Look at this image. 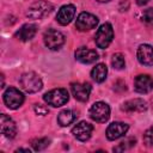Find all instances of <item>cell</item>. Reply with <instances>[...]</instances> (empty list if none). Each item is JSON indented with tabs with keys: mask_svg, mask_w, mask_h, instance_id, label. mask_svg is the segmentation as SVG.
Instances as JSON below:
<instances>
[{
	"mask_svg": "<svg viewBox=\"0 0 153 153\" xmlns=\"http://www.w3.org/2000/svg\"><path fill=\"white\" fill-rule=\"evenodd\" d=\"M53 10H54V5L51 2L45 1V0H38L29 7L26 16L31 19H41L48 16Z\"/></svg>",
	"mask_w": 153,
	"mask_h": 153,
	"instance_id": "7a4b0ae2",
	"label": "cell"
},
{
	"mask_svg": "<svg viewBox=\"0 0 153 153\" xmlns=\"http://www.w3.org/2000/svg\"><path fill=\"white\" fill-rule=\"evenodd\" d=\"M129 129V126L123 122H114L106 128V137L109 140H117L122 137Z\"/></svg>",
	"mask_w": 153,
	"mask_h": 153,
	"instance_id": "8fae6325",
	"label": "cell"
},
{
	"mask_svg": "<svg viewBox=\"0 0 153 153\" xmlns=\"http://www.w3.org/2000/svg\"><path fill=\"white\" fill-rule=\"evenodd\" d=\"M0 127H1V133L4 136L8 137V139H13L17 134V127L16 123L13 122V120L11 117H8L5 114H1L0 116Z\"/></svg>",
	"mask_w": 153,
	"mask_h": 153,
	"instance_id": "5bb4252c",
	"label": "cell"
},
{
	"mask_svg": "<svg viewBox=\"0 0 153 153\" xmlns=\"http://www.w3.org/2000/svg\"><path fill=\"white\" fill-rule=\"evenodd\" d=\"M147 109V102L141 98H134L127 100L122 105V110L126 112H142Z\"/></svg>",
	"mask_w": 153,
	"mask_h": 153,
	"instance_id": "e0dca14e",
	"label": "cell"
},
{
	"mask_svg": "<svg viewBox=\"0 0 153 153\" xmlns=\"http://www.w3.org/2000/svg\"><path fill=\"white\" fill-rule=\"evenodd\" d=\"M35 112L37 114V115H47L48 112H49V110H48V108H45L44 105H41V104H37V105H35Z\"/></svg>",
	"mask_w": 153,
	"mask_h": 153,
	"instance_id": "484cf974",
	"label": "cell"
},
{
	"mask_svg": "<svg viewBox=\"0 0 153 153\" xmlns=\"http://www.w3.org/2000/svg\"><path fill=\"white\" fill-rule=\"evenodd\" d=\"M19 84H20L22 88L24 91H26L27 93L38 92L43 86L41 78L35 72H26V73L22 74V76L19 78Z\"/></svg>",
	"mask_w": 153,
	"mask_h": 153,
	"instance_id": "6da1fadb",
	"label": "cell"
},
{
	"mask_svg": "<svg viewBox=\"0 0 153 153\" xmlns=\"http://www.w3.org/2000/svg\"><path fill=\"white\" fill-rule=\"evenodd\" d=\"M134 87L139 93H148L153 90V79L147 74H140L134 80Z\"/></svg>",
	"mask_w": 153,
	"mask_h": 153,
	"instance_id": "4fadbf2b",
	"label": "cell"
},
{
	"mask_svg": "<svg viewBox=\"0 0 153 153\" xmlns=\"http://www.w3.org/2000/svg\"><path fill=\"white\" fill-rule=\"evenodd\" d=\"M71 91L76 100L86 102L91 93V85L88 82H74L71 85Z\"/></svg>",
	"mask_w": 153,
	"mask_h": 153,
	"instance_id": "30bf717a",
	"label": "cell"
},
{
	"mask_svg": "<svg viewBox=\"0 0 153 153\" xmlns=\"http://www.w3.org/2000/svg\"><path fill=\"white\" fill-rule=\"evenodd\" d=\"M143 142L147 146H153V127L148 128L143 134Z\"/></svg>",
	"mask_w": 153,
	"mask_h": 153,
	"instance_id": "d4e9b609",
	"label": "cell"
},
{
	"mask_svg": "<svg viewBox=\"0 0 153 153\" xmlns=\"http://www.w3.org/2000/svg\"><path fill=\"white\" fill-rule=\"evenodd\" d=\"M4 103L12 110L18 109L24 103V94L16 87H8L4 92Z\"/></svg>",
	"mask_w": 153,
	"mask_h": 153,
	"instance_id": "8992f818",
	"label": "cell"
},
{
	"mask_svg": "<svg viewBox=\"0 0 153 153\" xmlns=\"http://www.w3.org/2000/svg\"><path fill=\"white\" fill-rule=\"evenodd\" d=\"M43 41H44V44L49 49L57 50V49H60L63 45V43H65V36L60 31H57V30L48 29L43 33Z\"/></svg>",
	"mask_w": 153,
	"mask_h": 153,
	"instance_id": "5b68a950",
	"label": "cell"
},
{
	"mask_svg": "<svg viewBox=\"0 0 153 153\" xmlns=\"http://www.w3.org/2000/svg\"><path fill=\"white\" fill-rule=\"evenodd\" d=\"M93 131V127L91 123L86 122V121H81L79 123H76L73 129H72V134L74 135V137H76L79 141H87Z\"/></svg>",
	"mask_w": 153,
	"mask_h": 153,
	"instance_id": "9c48e42d",
	"label": "cell"
},
{
	"mask_svg": "<svg viewBox=\"0 0 153 153\" xmlns=\"http://www.w3.org/2000/svg\"><path fill=\"white\" fill-rule=\"evenodd\" d=\"M90 117L98 122V123H104L109 120L110 117V108L106 103L104 102H97L90 108Z\"/></svg>",
	"mask_w": 153,
	"mask_h": 153,
	"instance_id": "52a82bcc",
	"label": "cell"
},
{
	"mask_svg": "<svg viewBox=\"0 0 153 153\" xmlns=\"http://www.w3.org/2000/svg\"><path fill=\"white\" fill-rule=\"evenodd\" d=\"M106 74H108V68L104 63L96 65L91 71V76L96 82H103L106 79Z\"/></svg>",
	"mask_w": 153,
	"mask_h": 153,
	"instance_id": "d6986e66",
	"label": "cell"
},
{
	"mask_svg": "<svg viewBox=\"0 0 153 153\" xmlns=\"http://www.w3.org/2000/svg\"><path fill=\"white\" fill-rule=\"evenodd\" d=\"M137 60L141 65H153V47L149 44H141L137 48Z\"/></svg>",
	"mask_w": 153,
	"mask_h": 153,
	"instance_id": "2e32d148",
	"label": "cell"
},
{
	"mask_svg": "<svg viewBox=\"0 0 153 153\" xmlns=\"http://www.w3.org/2000/svg\"><path fill=\"white\" fill-rule=\"evenodd\" d=\"M22 151H24V152H30V149H26V148H19V149H17V152H22Z\"/></svg>",
	"mask_w": 153,
	"mask_h": 153,
	"instance_id": "83f0119b",
	"label": "cell"
},
{
	"mask_svg": "<svg viewBox=\"0 0 153 153\" xmlns=\"http://www.w3.org/2000/svg\"><path fill=\"white\" fill-rule=\"evenodd\" d=\"M135 143H136L135 137H127L126 140L121 141V142L118 143V146L114 147V152H123V151H127V149L131 148Z\"/></svg>",
	"mask_w": 153,
	"mask_h": 153,
	"instance_id": "44dd1931",
	"label": "cell"
},
{
	"mask_svg": "<svg viewBox=\"0 0 153 153\" xmlns=\"http://www.w3.org/2000/svg\"><path fill=\"white\" fill-rule=\"evenodd\" d=\"M112 38H114V30H112L111 24L109 23H104L103 25H100L94 36L96 44L100 49L108 48L109 44L112 42Z\"/></svg>",
	"mask_w": 153,
	"mask_h": 153,
	"instance_id": "3957f363",
	"label": "cell"
},
{
	"mask_svg": "<svg viewBox=\"0 0 153 153\" xmlns=\"http://www.w3.org/2000/svg\"><path fill=\"white\" fill-rule=\"evenodd\" d=\"M74 16H75V7L73 5H65L59 10L56 14V20L61 25H67L72 22Z\"/></svg>",
	"mask_w": 153,
	"mask_h": 153,
	"instance_id": "9a60e30c",
	"label": "cell"
},
{
	"mask_svg": "<svg viewBox=\"0 0 153 153\" xmlns=\"http://www.w3.org/2000/svg\"><path fill=\"white\" fill-rule=\"evenodd\" d=\"M68 98H69V94H68L67 90H65V88H55V90L47 92L43 96L44 102L48 105H51L55 108L65 105L68 102Z\"/></svg>",
	"mask_w": 153,
	"mask_h": 153,
	"instance_id": "277c9868",
	"label": "cell"
},
{
	"mask_svg": "<svg viewBox=\"0 0 153 153\" xmlns=\"http://www.w3.org/2000/svg\"><path fill=\"white\" fill-rule=\"evenodd\" d=\"M97 1H99V2H109L110 0H97Z\"/></svg>",
	"mask_w": 153,
	"mask_h": 153,
	"instance_id": "f1b7e54d",
	"label": "cell"
},
{
	"mask_svg": "<svg viewBox=\"0 0 153 153\" xmlns=\"http://www.w3.org/2000/svg\"><path fill=\"white\" fill-rule=\"evenodd\" d=\"M142 22L148 26H153V8H147L142 13Z\"/></svg>",
	"mask_w": 153,
	"mask_h": 153,
	"instance_id": "cb8c5ba5",
	"label": "cell"
},
{
	"mask_svg": "<svg viewBox=\"0 0 153 153\" xmlns=\"http://www.w3.org/2000/svg\"><path fill=\"white\" fill-rule=\"evenodd\" d=\"M98 25V18L88 12H81L75 22V27L79 31H88Z\"/></svg>",
	"mask_w": 153,
	"mask_h": 153,
	"instance_id": "ba28073f",
	"label": "cell"
},
{
	"mask_svg": "<svg viewBox=\"0 0 153 153\" xmlns=\"http://www.w3.org/2000/svg\"><path fill=\"white\" fill-rule=\"evenodd\" d=\"M75 117H76V115H75L72 110L66 109V110H62V111L59 114V116H57V123H59L61 127H66V126L73 123L74 120H75Z\"/></svg>",
	"mask_w": 153,
	"mask_h": 153,
	"instance_id": "ffe728a7",
	"label": "cell"
},
{
	"mask_svg": "<svg viewBox=\"0 0 153 153\" xmlns=\"http://www.w3.org/2000/svg\"><path fill=\"white\" fill-rule=\"evenodd\" d=\"M111 65L115 69H123L126 66V61H124V56L121 53H116L112 55L111 59Z\"/></svg>",
	"mask_w": 153,
	"mask_h": 153,
	"instance_id": "7402d4cb",
	"label": "cell"
},
{
	"mask_svg": "<svg viewBox=\"0 0 153 153\" xmlns=\"http://www.w3.org/2000/svg\"><path fill=\"white\" fill-rule=\"evenodd\" d=\"M135 1H136V4H137V5L143 6V5H146V4H147L149 0H135Z\"/></svg>",
	"mask_w": 153,
	"mask_h": 153,
	"instance_id": "4316f807",
	"label": "cell"
},
{
	"mask_svg": "<svg viewBox=\"0 0 153 153\" xmlns=\"http://www.w3.org/2000/svg\"><path fill=\"white\" fill-rule=\"evenodd\" d=\"M50 143V140L48 137H39V139H35L32 140L31 145H32V148L35 151H43L44 148H47Z\"/></svg>",
	"mask_w": 153,
	"mask_h": 153,
	"instance_id": "603a6c76",
	"label": "cell"
},
{
	"mask_svg": "<svg viewBox=\"0 0 153 153\" xmlns=\"http://www.w3.org/2000/svg\"><path fill=\"white\" fill-rule=\"evenodd\" d=\"M75 59L81 63H93L98 60V53L94 49H88L85 47H80L75 50Z\"/></svg>",
	"mask_w": 153,
	"mask_h": 153,
	"instance_id": "7c38bea8",
	"label": "cell"
},
{
	"mask_svg": "<svg viewBox=\"0 0 153 153\" xmlns=\"http://www.w3.org/2000/svg\"><path fill=\"white\" fill-rule=\"evenodd\" d=\"M36 32H37V26L35 24H25L16 32V37L25 42V41H30L36 35Z\"/></svg>",
	"mask_w": 153,
	"mask_h": 153,
	"instance_id": "ac0fdd59",
	"label": "cell"
}]
</instances>
